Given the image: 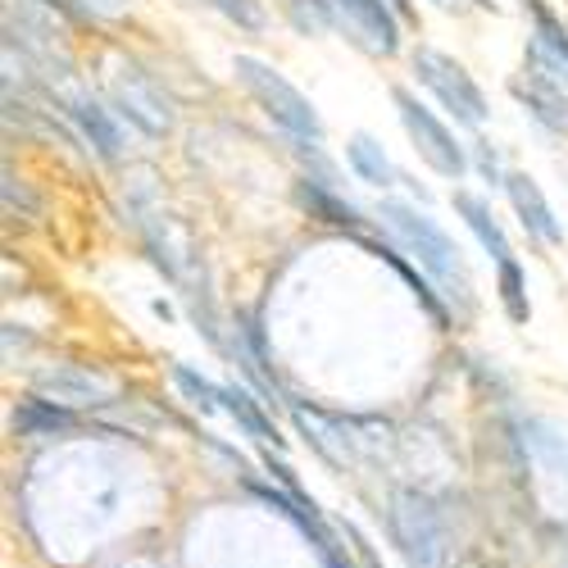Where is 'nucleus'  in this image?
Returning <instances> with one entry per match:
<instances>
[{
  "instance_id": "obj_1",
  "label": "nucleus",
  "mask_w": 568,
  "mask_h": 568,
  "mask_svg": "<svg viewBox=\"0 0 568 568\" xmlns=\"http://www.w3.org/2000/svg\"><path fill=\"white\" fill-rule=\"evenodd\" d=\"M383 223L392 227L396 242L418 260V268L437 282V292L446 301H455L459 310H473V282H468V264H464V251L450 242V236L405 201H383Z\"/></svg>"
},
{
  "instance_id": "obj_2",
  "label": "nucleus",
  "mask_w": 568,
  "mask_h": 568,
  "mask_svg": "<svg viewBox=\"0 0 568 568\" xmlns=\"http://www.w3.org/2000/svg\"><path fill=\"white\" fill-rule=\"evenodd\" d=\"M236 82H242L251 97H255V105L287 132V136H296V141H305V146H318L323 141V123H318V110L301 97V91L282 78L273 64H264V60H255V55H236Z\"/></svg>"
},
{
  "instance_id": "obj_3",
  "label": "nucleus",
  "mask_w": 568,
  "mask_h": 568,
  "mask_svg": "<svg viewBox=\"0 0 568 568\" xmlns=\"http://www.w3.org/2000/svg\"><path fill=\"white\" fill-rule=\"evenodd\" d=\"M392 532H396V546L409 559V568H446L450 546H446L442 514L433 509L428 496L400 487L392 496Z\"/></svg>"
},
{
  "instance_id": "obj_4",
  "label": "nucleus",
  "mask_w": 568,
  "mask_h": 568,
  "mask_svg": "<svg viewBox=\"0 0 568 568\" xmlns=\"http://www.w3.org/2000/svg\"><path fill=\"white\" fill-rule=\"evenodd\" d=\"M392 101H396V114H400V123H405V132H409V141H414L418 160L428 164L433 173L459 182V178L468 173V155H464V146L455 141V132H450L428 105H418V97H414V91H405V87L392 91Z\"/></svg>"
},
{
  "instance_id": "obj_5",
  "label": "nucleus",
  "mask_w": 568,
  "mask_h": 568,
  "mask_svg": "<svg viewBox=\"0 0 568 568\" xmlns=\"http://www.w3.org/2000/svg\"><path fill=\"white\" fill-rule=\"evenodd\" d=\"M414 73L442 101V110L455 114V123H468V128L487 123V97L478 91V82L468 78V69L459 60H450L442 51H418L414 55Z\"/></svg>"
},
{
  "instance_id": "obj_6",
  "label": "nucleus",
  "mask_w": 568,
  "mask_h": 568,
  "mask_svg": "<svg viewBox=\"0 0 568 568\" xmlns=\"http://www.w3.org/2000/svg\"><path fill=\"white\" fill-rule=\"evenodd\" d=\"M333 19L364 45L368 55H396L400 51V23L387 0H327Z\"/></svg>"
},
{
  "instance_id": "obj_7",
  "label": "nucleus",
  "mask_w": 568,
  "mask_h": 568,
  "mask_svg": "<svg viewBox=\"0 0 568 568\" xmlns=\"http://www.w3.org/2000/svg\"><path fill=\"white\" fill-rule=\"evenodd\" d=\"M110 97H114V110L128 114L141 132H151V136H164L173 128V110L164 101V91L151 82V78H141L136 69H119L110 78Z\"/></svg>"
},
{
  "instance_id": "obj_8",
  "label": "nucleus",
  "mask_w": 568,
  "mask_h": 568,
  "mask_svg": "<svg viewBox=\"0 0 568 568\" xmlns=\"http://www.w3.org/2000/svg\"><path fill=\"white\" fill-rule=\"evenodd\" d=\"M37 396L55 400L64 409H87V405H110L114 400V383L97 368L82 364H55L37 373Z\"/></svg>"
},
{
  "instance_id": "obj_9",
  "label": "nucleus",
  "mask_w": 568,
  "mask_h": 568,
  "mask_svg": "<svg viewBox=\"0 0 568 568\" xmlns=\"http://www.w3.org/2000/svg\"><path fill=\"white\" fill-rule=\"evenodd\" d=\"M505 196H509L518 223L528 227V236H537L541 246H564V227L532 173H505Z\"/></svg>"
},
{
  "instance_id": "obj_10",
  "label": "nucleus",
  "mask_w": 568,
  "mask_h": 568,
  "mask_svg": "<svg viewBox=\"0 0 568 568\" xmlns=\"http://www.w3.org/2000/svg\"><path fill=\"white\" fill-rule=\"evenodd\" d=\"M528 10L537 19V32H532V45H528V69L555 78L559 87H568V32L559 28V19L541 6V0H528Z\"/></svg>"
},
{
  "instance_id": "obj_11",
  "label": "nucleus",
  "mask_w": 568,
  "mask_h": 568,
  "mask_svg": "<svg viewBox=\"0 0 568 568\" xmlns=\"http://www.w3.org/2000/svg\"><path fill=\"white\" fill-rule=\"evenodd\" d=\"M514 97L524 101L550 132H568V87H559L555 78L528 69L524 78H514Z\"/></svg>"
},
{
  "instance_id": "obj_12",
  "label": "nucleus",
  "mask_w": 568,
  "mask_h": 568,
  "mask_svg": "<svg viewBox=\"0 0 568 568\" xmlns=\"http://www.w3.org/2000/svg\"><path fill=\"white\" fill-rule=\"evenodd\" d=\"M73 123L82 128V136L91 141V151H97L101 160H119L123 155V128H119L114 110H105L101 101L78 97L73 101Z\"/></svg>"
},
{
  "instance_id": "obj_13",
  "label": "nucleus",
  "mask_w": 568,
  "mask_h": 568,
  "mask_svg": "<svg viewBox=\"0 0 568 568\" xmlns=\"http://www.w3.org/2000/svg\"><path fill=\"white\" fill-rule=\"evenodd\" d=\"M10 423H14V433H19V437H60V433H73V428H78L73 409H64V405H55V400H45V396L23 400V405L14 409Z\"/></svg>"
},
{
  "instance_id": "obj_14",
  "label": "nucleus",
  "mask_w": 568,
  "mask_h": 568,
  "mask_svg": "<svg viewBox=\"0 0 568 568\" xmlns=\"http://www.w3.org/2000/svg\"><path fill=\"white\" fill-rule=\"evenodd\" d=\"M455 210H459V219L468 223V232L483 242V251L500 264V260H514V251H509V236L500 232V223H496V214H491V205L487 201H478V196H468V192H455Z\"/></svg>"
},
{
  "instance_id": "obj_15",
  "label": "nucleus",
  "mask_w": 568,
  "mask_h": 568,
  "mask_svg": "<svg viewBox=\"0 0 568 568\" xmlns=\"http://www.w3.org/2000/svg\"><path fill=\"white\" fill-rule=\"evenodd\" d=\"M346 160H351V169H355L364 182H373V186H392V182L400 178V173H396V164L387 160V151L377 146V141H373L368 132H355V136H351Z\"/></svg>"
},
{
  "instance_id": "obj_16",
  "label": "nucleus",
  "mask_w": 568,
  "mask_h": 568,
  "mask_svg": "<svg viewBox=\"0 0 568 568\" xmlns=\"http://www.w3.org/2000/svg\"><path fill=\"white\" fill-rule=\"evenodd\" d=\"M223 409H227L236 423H242V428H246L255 442H282L277 428L264 418L260 400H251V392H242V387H223Z\"/></svg>"
},
{
  "instance_id": "obj_17",
  "label": "nucleus",
  "mask_w": 568,
  "mask_h": 568,
  "mask_svg": "<svg viewBox=\"0 0 568 568\" xmlns=\"http://www.w3.org/2000/svg\"><path fill=\"white\" fill-rule=\"evenodd\" d=\"M500 305L509 314V323H528L532 318V305H528V292H524V268L514 260H500Z\"/></svg>"
},
{
  "instance_id": "obj_18",
  "label": "nucleus",
  "mask_w": 568,
  "mask_h": 568,
  "mask_svg": "<svg viewBox=\"0 0 568 568\" xmlns=\"http://www.w3.org/2000/svg\"><path fill=\"white\" fill-rule=\"evenodd\" d=\"M173 383L186 392V400H192V405H201V409H219V405H223V387H214L210 377L192 373L186 364H178V368H173Z\"/></svg>"
},
{
  "instance_id": "obj_19",
  "label": "nucleus",
  "mask_w": 568,
  "mask_h": 568,
  "mask_svg": "<svg viewBox=\"0 0 568 568\" xmlns=\"http://www.w3.org/2000/svg\"><path fill=\"white\" fill-rule=\"evenodd\" d=\"M210 6L232 19L236 28H246V32H260L264 28V10H260V0H210Z\"/></svg>"
},
{
  "instance_id": "obj_20",
  "label": "nucleus",
  "mask_w": 568,
  "mask_h": 568,
  "mask_svg": "<svg viewBox=\"0 0 568 568\" xmlns=\"http://www.w3.org/2000/svg\"><path fill=\"white\" fill-rule=\"evenodd\" d=\"M305 205H314L318 214H327V223H355L359 214L351 210V205H342V201H333V196H323V192H314V186H305Z\"/></svg>"
},
{
  "instance_id": "obj_21",
  "label": "nucleus",
  "mask_w": 568,
  "mask_h": 568,
  "mask_svg": "<svg viewBox=\"0 0 568 568\" xmlns=\"http://www.w3.org/2000/svg\"><path fill=\"white\" fill-rule=\"evenodd\" d=\"M6 210H10V214H14V210L37 214V201H32V192L23 186V178H14V169H6Z\"/></svg>"
},
{
  "instance_id": "obj_22",
  "label": "nucleus",
  "mask_w": 568,
  "mask_h": 568,
  "mask_svg": "<svg viewBox=\"0 0 568 568\" xmlns=\"http://www.w3.org/2000/svg\"><path fill=\"white\" fill-rule=\"evenodd\" d=\"M314 541H318V555H323V564H327V568H351V564L342 559V550H337V541H333V537H327V532H323V524L314 528Z\"/></svg>"
},
{
  "instance_id": "obj_23",
  "label": "nucleus",
  "mask_w": 568,
  "mask_h": 568,
  "mask_svg": "<svg viewBox=\"0 0 568 568\" xmlns=\"http://www.w3.org/2000/svg\"><path fill=\"white\" fill-rule=\"evenodd\" d=\"M41 6H45V10H60V14H82L73 0H41Z\"/></svg>"
},
{
  "instance_id": "obj_24",
  "label": "nucleus",
  "mask_w": 568,
  "mask_h": 568,
  "mask_svg": "<svg viewBox=\"0 0 568 568\" xmlns=\"http://www.w3.org/2000/svg\"><path fill=\"white\" fill-rule=\"evenodd\" d=\"M387 6H392L396 14H409V0H387Z\"/></svg>"
},
{
  "instance_id": "obj_25",
  "label": "nucleus",
  "mask_w": 568,
  "mask_h": 568,
  "mask_svg": "<svg viewBox=\"0 0 568 568\" xmlns=\"http://www.w3.org/2000/svg\"><path fill=\"white\" fill-rule=\"evenodd\" d=\"M433 6H442V10H455V6H459V0H433Z\"/></svg>"
}]
</instances>
